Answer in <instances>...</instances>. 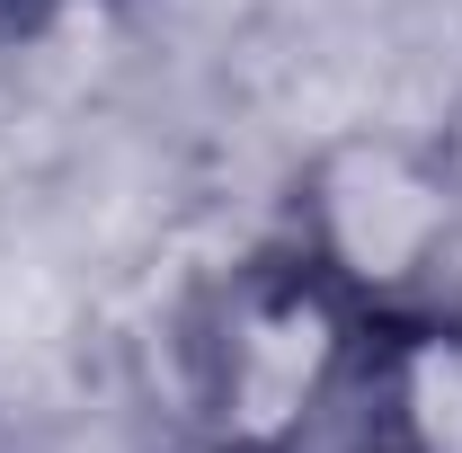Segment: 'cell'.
<instances>
[{
    "label": "cell",
    "instance_id": "obj_1",
    "mask_svg": "<svg viewBox=\"0 0 462 453\" xmlns=\"http://www.w3.org/2000/svg\"><path fill=\"white\" fill-rule=\"evenodd\" d=\"M365 311L285 231L223 258L178 311V427L196 453H320L365 365Z\"/></svg>",
    "mask_w": 462,
    "mask_h": 453
},
{
    "label": "cell",
    "instance_id": "obj_2",
    "mask_svg": "<svg viewBox=\"0 0 462 453\" xmlns=\"http://www.w3.org/2000/svg\"><path fill=\"white\" fill-rule=\"evenodd\" d=\"M285 240L338 284L365 320L454 293L462 170L409 125H346L302 152L285 187Z\"/></svg>",
    "mask_w": 462,
    "mask_h": 453
},
{
    "label": "cell",
    "instance_id": "obj_3",
    "mask_svg": "<svg viewBox=\"0 0 462 453\" xmlns=\"http://www.w3.org/2000/svg\"><path fill=\"white\" fill-rule=\"evenodd\" d=\"M346 453H462V293L383 311L338 409Z\"/></svg>",
    "mask_w": 462,
    "mask_h": 453
},
{
    "label": "cell",
    "instance_id": "obj_4",
    "mask_svg": "<svg viewBox=\"0 0 462 453\" xmlns=\"http://www.w3.org/2000/svg\"><path fill=\"white\" fill-rule=\"evenodd\" d=\"M54 9H62V0H0V36H18V45H27V36H45V27H54Z\"/></svg>",
    "mask_w": 462,
    "mask_h": 453
}]
</instances>
